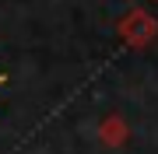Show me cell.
I'll use <instances>...</instances> for the list:
<instances>
[{
    "label": "cell",
    "mask_w": 158,
    "mask_h": 154,
    "mask_svg": "<svg viewBox=\"0 0 158 154\" xmlns=\"http://www.w3.org/2000/svg\"><path fill=\"white\" fill-rule=\"evenodd\" d=\"M119 35H123L130 46H144L151 39V21L144 14H130L127 21H119Z\"/></svg>",
    "instance_id": "6da1fadb"
}]
</instances>
